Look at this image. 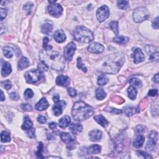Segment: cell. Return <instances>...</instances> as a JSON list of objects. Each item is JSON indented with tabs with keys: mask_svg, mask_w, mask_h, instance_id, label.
Masks as SVG:
<instances>
[{
	"mask_svg": "<svg viewBox=\"0 0 159 159\" xmlns=\"http://www.w3.org/2000/svg\"><path fill=\"white\" fill-rule=\"evenodd\" d=\"M145 130L144 128L142 126H138L136 128V131L138 133H142Z\"/></svg>",
	"mask_w": 159,
	"mask_h": 159,
	"instance_id": "6f0895ef",
	"label": "cell"
},
{
	"mask_svg": "<svg viewBox=\"0 0 159 159\" xmlns=\"http://www.w3.org/2000/svg\"><path fill=\"white\" fill-rule=\"evenodd\" d=\"M75 39L82 43H89L94 39L92 32L83 26L77 27L73 33Z\"/></svg>",
	"mask_w": 159,
	"mask_h": 159,
	"instance_id": "277c9868",
	"label": "cell"
},
{
	"mask_svg": "<svg viewBox=\"0 0 159 159\" xmlns=\"http://www.w3.org/2000/svg\"><path fill=\"white\" fill-rule=\"evenodd\" d=\"M139 112V111L138 110V109L134 106H126L123 109V112L127 116H131Z\"/></svg>",
	"mask_w": 159,
	"mask_h": 159,
	"instance_id": "44dd1931",
	"label": "cell"
},
{
	"mask_svg": "<svg viewBox=\"0 0 159 159\" xmlns=\"http://www.w3.org/2000/svg\"><path fill=\"white\" fill-rule=\"evenodd\" d=\"M42 77H43V74L39 70L36 69H33L25 73V78L28 83H36L40 81Z\"/></svg>",
	"mask_w": 159,
	"mask_h": 159,
	"instance_id": "8992f818",
	"label": "cell"
},
{
	"mask_svg": "<svg viewBox=\"0 0 159 159\" xmlns=\"http://www.w3.org/2000/svg\"><path fill=\"white\" fill-rule=\"evenodd\" d=\"M21 108H22L23 110L26 111H31L33 109V108L29 104H23L21 105Z\"/></svg>",
	"mask_w": 159,
	"mask_h": 159,
	"instance_id": "c3c4849f",
	"label": "cell"
},
{
	"mask_svg": "<svg viewBox=\"0 0 159 159\" xmlns=\"http://www.w3.org/2000/svg\"><path fill=\"white\" fill-rule=\"evenodd\" d=\"M65 105V102L63 101H59L53 106V111L57 116L61 115L63 111V107Z\"/></svg>",
	"mask_w": 159,
	"mask_h": 159,
	"instance_id": "9a60e30c",
	"label": "cell"
},
{
	"mask_svg": "<svg viewBox=\"0 0 159 159\" xmlns=\"http://www.w3.org/2000/svg\"><path fill=\"white\" fill-rule=\"evenodd\" d=\"M70 82L69 77L65 75H59L56 79V83L59 86H68L70 84Z\"/></svg>",
	"mask_w": 159,
	"mask_h": 159,
	"instance_id": "5bb4252c",
	"label": "cell"
},
{
	"mask_svg": "<svg viewBox=\"0 0 159 159\" xmlns=\"http://www.w3.org/2000/svg\"><path fill=\"white\" fill-rule=\"evenodd\" d=\"M109 27L110 29L114 32V33L118 36L119 33V26H118V22L116 21H112L109 24Z\"/></svg>",
	"mask_w": 159,
	"mask_h": 159,
	"instance_id": "d6a6232c",
	"label": "cell"
},
{
	"mask_svg": "<svg viewBox=\"0 0 159 159\" xmlns=\"http://www.w3.org/2000/svg\"><path fill=\"white\" fill-rule=\"evenodd\" d=\"M117 5L119 8L121 9H126L129 8V2L127 1H118Z\"/></svg>",
	"mask_w": 159,
	"mask_h": 159,
	"instance_id": "74e56055",
	"label": "cell"
},
{
	"mask_svg": "<svg viewBox=\"0 0 159 159\" xmlns=\"http://www.w3.org/2000/svg\"><path fill=\"white\" fill-rule=\"evenodd\" d=\"M33 122H32V121L29 117L26 116V117L24 118V121L22 126V129L23 130H29L33 128Z\"/></svg>",
	"mask_w": 159,
	"mask_h": 159,
	"instance_id": "83f0119b",
	"label": "cell"
},
{
	"mask_svg": "<svg viewBox=\"0 0 159 159\" xmlns=\"http://www.w3.org/2000/svg\"><path fill=\"white\" fill-rule=\"evenodd\" d=\"M93 113V108L83 101L76 102L73 105L72 111L73 118L76 121H83L91 117Z\"/></svg>",
	"mask_w": 159,
	"mask_h": 159,
	"instance_id": "3957f363",
	"label": "cell"
},
{
	"mask_svg": "<svg viewBox=\"0 0 159 159\" xmlns=\"http://www.w3.org/2000/svg\"><path fill=\"white\" fill-rule=\"evenodd\" d=\"M94 119H95V121L99 124H100L101 126L104 127V128H106V127L108 125V121L106 119V118L103 116H102L101 114L96 116L94 118Z\"/></svg>",
	"mask_w": 159,
	"mask_h": 159,
	"instance_id": "484cf974",
	"label": "cell"
},
{
	"mask_svg": "<svg viewBox=\"0 0 159 159\" xmlns=\"http://www.w3.org/2000/svg\"><path fill=\"white\" fill-rule=\"evenodd\" d=\"M43 149H44L43 144H42V142L39 143V147H38V150L36 152V155L38 158H44L42 154V151H43Z\"/></svg>",
	"mask_w": 159,
	"mask_h": 159,
	"instance_id": "60d3db41",
	"label": "cell"
},
{
	"mask_svg": "<svg viewBox=\"0 0 159 159\" xmlns=\"http://www.w3.org/2000/svg\"><path fill=\"white\" fill-rule=\"evenodd\" d=\"M59 94H55L54 96H53V100H54V102L55 103H57L59 101Z\"/></svg>",
	"mask_w": 159,
	"mask_h": 159,
	"instance_id": "91938a15",
	"label": "cell"
},
{
	"mask_svg": "<svg viewBox=\"0 0 159 159\" xmlns=\"http://www.w3.org/2000/svg\"><path fill=\"white\" fill-rule=\"evenodd\" d=\"M149 140L146 145V149L149 151H154V147L158 141V134L155 131H151L148 135Z\"/></svg>",
	"mask_w": 159,
	"mask_h": 159,
	"instance_id": "52a82bcc",
	"label": "cell"
},
{
	"mask_svg": "<svg viewBox=\"0 0 159 159\" xmlns=\"http://www.w3.org/2000/svg\"><path fill=\"white\" fill-rule=\"evenodd\" d=\"M88 50L94 54H101L104 51V46L101 44L94 42L90 45V46L88 47Z\"/></svg>",
	"mask_w": 159,
	"mask_h": 159,
	"instance_id": "4fadbf2b",
	"label": "cell"
},
{
	"mask_svg": "<svg viewBox=\"0 0 159 159\" xmlns=\"http://www.w3.org/2000/svg\"><path fill=\"white\" fill-rule=\"evenodd\" d=\"M9 96H10L11 99H12V100H17L19 99L18 94H17L15 92H13V93H11Z\"/></svg>",
	"mask_w": 159,
	"mask_h": 159,
	"instance_id": "11a10c76",
	"label": "cell"
},
{
	"mask_svg": "<svg viewBox=\"0 0 159 159\" xmlns=\"http://www.w3.org/2000/svg\"><path fill=\"white\" fill-rule=\"evenodd\" d=\"M39 57L42 62L52 69L61 71L65 68V59L58 52L51 49L42 50L40 52Z\"/></svg>",
	"mask_w": 159,
	"mask_h": 159,
	"instance_id": "6da1fadb",
	"label": "cell"
},
{
	"mask_svg": "<svg viewBox=\"0 0 159 159\" xmlns=\"http://www.w3.org/2000/svg\"><path fill=\"white\" fill-rule=\"evenodd\" d=\"M128 93L129 94V98L130 99V100H134L136 98L137 92L135 87H134L132 86H130L128 89Z\"/></svg>",
	"mask_w": 159,
	"mask_h": 159,
	"instance_id": "1f68e13d",
	"label": "cell"
},
{
	"mask_svg": "<svg viewBox=\"0 0 159 159\" xmlns=\"http://www.w3.org/2000/svg\"><path fill=\"white\" fill-rule=\"evenodd\" d=\"M50 5L48 6V11L51 16H59L62 15L63 8L61 5L56 4L55 1H49Z\"/></svg>",
	"mask_w": 159,
	"mask_h": 159,
	"instance_id": "ba28073f",
	"label": "cell"
},
{
	"mask_svg": "<svg viewBox=\"0 0 159 159\" xmlns=\"http://www.w3.org/2000/svg\"><path fill=\"white\" fill-rule=\"evenodd\" d=\"M29 63L30 62L29 59L25 57H23L18 63V69L21 70L25 69L29 66Z\"/></svg>",
	"mask_w": 159,
	"mask_h": 159,
	"instance_id": "cb8c5ba5",
	"label": "cell"
},
{
	"mask_svg": "<svg viewBox=\"0 0 159 159\" xmlns=\"http://www.w3.org/2000/svg\"><path fill=\"white\" fill-rule=\"evenodd\" d=\"M108 82V78L106 77L104 75H101L98 77V84L100 86L105 85Z\"/></svg>",
	"mask_w": 159,
	"mask_h": 159,
	"instance_id": "8d00e7d4",
	"label": "cell"
},
{
	"mask_svg": "<svg viewBox=\"0 0 159 159\" xmlns=\"http://www.w3.org/2000/svg\"><path fill=\"white\" fill-rule=\"evenodd\" d=\"M1 140L2 142H9L11 140V137L9 134L5 130L3 131L1 134Z\"/></svg>",
	"mask_w": 159,
	"mask_h": 159,
	"instance_id": "d590c367",
	"label": "cell"
},
{
	"mask_svg": "<svg viewBox=\"0 0 159 159\" xmlns=\"http://www.w3.org/2000/svg\"><path fill=\"white\" fill-rule=\"evenodd\" d=\"M49 107V103L45 98H41L36 105V109L38 111H44Z\"/></svg>",
	"mask_w": 159,
	"mask_h": 159,
	"instance_id": "ac0fdd59",
	"label": "cell"
},
{
	"mask_svg": "<svg viewBox=\"0 0 159 159\" xmlns=\"http://www.w3.org/2000/svg\"><path fill=\"white\" fill-rule=\"evenodd\" d=\"M1 85L3 86V87L5 88V89L8 90H10L11 88L12 87V84L11 82H10V80H7L5 81H3V82H1Z\"/></svg>",
	"mask_w": 159,
	"mask_h": 159,
	"instance_id": "ab89813d",
	"label": "cell"
},
{
	"mask_svg": "<svg viewBox=\"0 0 159 159\" xmlns=\"http://www.w3.org/2000/svg\"><path fill=\"white\" fill-rule=\"evenodd\" d=\"M110 13L108 7L106 5L102 6L100 8H98L96 12V17L98 21L100 23L103 22L107 18H108Z\"/></svg>",
	"mask_w": 159,
	"mask_h": 159,
	"instance_id": "9c48e42d",
	"label": "cell"
},
{
	"mask_svg": "<svg viewBox=\"0 0 159 159\" xmlns=\"http://www.w3.org/2000/svg\"><path fill=\"white\" fill-rule=\"evenodd\" d=\"M57 124L55 122H51L49 124V128H50V129H54L57 128Z\"/></svg>",
	"mask_w": 159,
	"mask_h": 159,
	"instance_id": "680465c9",
	"label": "cell"
},
{
	"mask_svg": "<svg viewBox=\"0 0 159 159\" xmlns=\"http://www.w3.org/2000/svg\"><path fill=\"white\" fill-rule=\"evenodd\" d=\"M0 13H1V21L4 19L8 13V11L5 8H1L0 9Z\"/></svg>",
	"mask_w": 159,
	"mask_h": 159,
	"instance_id": "7dc6e473",
	"label": "cell"
},
{
	"mask_svg": "<svg viewBox=\"0 0 159 159\" xmlns=\"http://www.w3.org/2000/svg\"><path fill=\"white\" fill-rule=\"evenodd\" d=\"M153 80L155 83H158V73H157L156 75H154V77L153 78Z\"/></svg>",
	"mask_w": 159,
	"mask_h": 159,
	"instance_id": "94428289",
	"label": "cell"
},
{
	"mask_svg": "<svg viewBox=\"0 0 159 159\" xmlns=\"http://www.w3.org/2000/svg\"><path fill=\"white\" fill-rule=\"evenodd\" d=\"M131 57L133 58L134 62L135 63L142 62L145 60V57L142 50L139 48H137L135 50L133 51V53L131 55Z\"/></svg>",
	"mask_w": 159,
	"mask_h": 159,
	"instance_id": "7c38bea8",
	"label": "cell"
},
{
	"mask_svg": "<svg viewBox=\"0 0 159 159\" xmlns=\"http://www.w3.org/2000/svg\"><path fill=\"white\" fill-rule=\"evenodd\" d=\"M158 93V90L156 89H153L149 90V93H148V95L150 96H156Z\"/></svg>",
	"mask_w": 159,
	"mask_h": 159,
	"instance_id": "db71d44e",
	"label": "cell"
},
{
	"mask_svg": "<svg viewBox=\"0 0 159 159\" xmlns=\"http://www.w3.org/2000/svg\"><path fill=\"white\" fill-rule=\"evenodd\" d=\"M101 150V147L100 146L97 144H94L90 146L87 149V153L88 154H96L100 153Z\"/></svg>",
	"mask_w": 159,
	"mask_h": 159,
	"instance_id": "d4e9b609",
	"label": "cell"
},
{
	"mask_svg": "<svg viewBox=\"0 0 159 159\" xmlns=\"http://www.w3.org/2000/svg\"><path fill=\"white\" fill-rule=\"evenodd\" d=\"M61 138L63 142L71 143L75 140V137L68 132H62L61 134Z\"/></svg>",
	"mask_w": 159,
	"mask_h": 159,
	"instance_id": "e0dca14e",
	"label": "cell"
},
{
	"mask_svg": "<svg viewBox=\"0 0 159 159\" xmlns=\"http://www.w3.org/2000/svg\"><path fill=\"white\" fill-rule=\"evenodd\" d=\"M76 45L73 42H70L67 45L64 50L65 59L68 61H71L76 51Z\"/></svg>",
	"mask_w": 159,
	"mask_h": 159,
	"instance_id": "30bf717a",
	"label": "cell"
},
{
	"mask_svg": "<svg viewBox=\"0 0 159 159\" xmlns=\"http://www.w3.org/2000/svg\"><path fill=\"white\" fill-rule=\"evenodd\" d=\"M49 40L48 37H45L44 38V40H43V47L45 49V50H51L52 49V47L51 45H49L48 44V42H49Z\"/></svg>",
	"mask_w": 159,
	"mask_h": 159,
	"instance_id": "ee69618b",
	"label": "cell"
},
{
	"mask_svg": "<svg viewBox=\"0 0 159 159\" xmlns=\"http://www.w3.org/2000/svg\"><path fill=\"white\" fill-rule=\"evenodd\" d=\"M3 52L5 57L6 58H12L13 56V49L9 46H5L3 48Z\"/></svg>",
	"mask_w": 159,
	"mask_h": 159,
	"instance_id": "f546056e",
	"label": "cell"
},
{
	"mask_svg": "<svg viewBox=\"0 0 159 159\" xmlns=\"http://www.w3.org/2000/svg\"><path fill=\"white\" fill-rule=\"evenodd\" d=\"M24 95H25L26 97L28 98H31L33 96L34 93H33V91H32L31 89H28L26 90L25 92H24Z\"/></svg>",
	"mask_w": 159,
	"mask_h": 159,
	"instance_id": "681fc988",
	"label": "cell"
},
{
	"mask_svg": "<svg viewBox=\"0 0 159 159\" xmlns=\"http://www.w3.org/2000/svg\"><path fill=\"white\" fill-rule=\"evenodd\" d=\"M146 51L150 55V61H154L158 62V49L152 45H147L146 47Z\"/></svg>",
	"mask_w": 159,
	"mask_h": 159,
	"instance_id": "8fae6325",
	"label": "cell"
},
{
	"mask_svg": "<svg viewBox=\"0 0 159 159\" xmlns=\"http://www.w3.org/2000/svg\"><path fill=\"white\" fill-rule=\"evenodd\" d=\"M1 101H3L5 100V97L4 96V93H3L2 90H1Z\"/></svg>",
	"mask_w": 159,
	"mask_h": 159,
	"instance_id": "6125c7cd",
	"label": "cell"
},
{
	"mask_svg": "<svg viewBox=\"0 0 159 159\" xmlns=\"http://www.w3.org/2000/svg\"><path fill=\"white\" fill-rule=\"evenodd\" d=\"M129 83L131 84L132 86H136V87H140L142 85V83L141 81L137 79V78H132L129 80Z\"/></svg>",
	"mask_w": 159,
	"mask_h": 159,
	"instance_id": "e575fe53",
	"label": "cell"
},
{
	"mask_svg": "<svg viewBox=\"0 0 159 159\" xmlns=\"http://www.w3.org/2000/svg\"><path fill=\"white\" fill-rule=\"evenodd\" d=\"M106 96V94L102 88H98L96 90V97L99 100H102Z\"/></svg>",
	"mask_w": 159,
	"mask_h": 159,
	"instance_id": "836d02e7",
	"label": "cell"
},
{
	"mask_svg": "<svg viewBox=\"0 0 159 159\" xmlns=\"http://www.w3.org/2000/svg\"><path fill=\"white\" fill-rule=\"evenodd\" d=\"M112 109L110 111L112 113H114V114H121V113H122V111L121 110H119V109H116V108H111Z\"/></svg>",
	"mask_w": 159,
	"mask_h": 159,
	"instance_id": "9f6ffc18",
	"label": "cell"
},
{
	"mask_svg": "<svg viewBox=\"0 0 159 159\" xmlns=\"http://www.w3.org/2000/svg\"><path fill=\"white\" fill-rule=\"evenodd\" d=\"M145 141V137L142 135H139L134 141V146L136 148H140L143 146Z\"/></svg>",
	"mask_w": 159,
	"mask_h": 159,
	"instance_id": "4316f807",
	"label": "cell"
},
{
	"mask_svg": "<svg viewBox=\"0 0 159 159\" xmlns=\"http://www.w3.org/2000/svg\"><path fill=\"white\" fill-rule=\"evenodd\" d=\"M77 67L80 69H82L84 72H87V69L84 67V64L82 63V58L79 57L77 59Z\"/></svg>",
	"mask_w": 159,
	"mask_h": 159,
	"instance_id": "f35d334b",
	"label": "cell"
},
{
	"mask_svg": "<svg viewBox=\"0 0 159 159\" xmlns=\"http://www.w3.org/2000/svg\"><path fill=\"white\" fill-rule=\"evenodd\" d=\"M54 38L57 42L62 43L65 41L66 36L62 30H57L54 35Z\"/></svg>",
	"mask_w": 159,
	"mask_h": 159,
	"instance_id": "d6986e66",
	"label": "cell"
},
{
	"mask_svg": "<svg viewBox=\"0 0 159 159\" xmlns=\"http://www.w3.org/2000/svg\"><path fill=\"white\" fill-rule=\"evenodd\" d=\"M149 11L145 7H139L133 12V19L136 23H141L149 18Z\"/></svg>",
	"mask_w": 159,
	"mask_h": 159,
	"instance_id": "5b68a950",
	"label": "cell"
},
{
	"mask_svg": "<svg viewBox=\"0 0 159 159\" xmlns=\"http://www.w3.org/2000/svg\"><path fill=\"white\" fill-rule=\"evenodd\" d=\"M52 29V25L50 23H45L41 26V31L44 34H49Z\"/></svg>",
	"mask_w": 159,
	"mask_h": 159,
	"instance_id": "4dcf8cb0",
	"label": "cell"
},
{
	"mask_svg": "<svg viewBox=\"0 0 159 159\" xmlns=\"http://www.w3.org/2000/svg\"><path fill=\"white\" fill-rule=\"evenodd\" d=\"M70 122H71V119H70L69 116H65L59 120V125L60 128H66L67 127H68L70 125Z\"/></svg>",
	"mask_w": 159,
	"mask_h": 159,
	"instance_id": "603a6c76",
	"label": "cell"
},
{
	"mask_svg": "<svg viewBox=\"0 0 159 159\" xmlns=\"http://www.w3.org/2000/svg\"><path fill=\"white\" fill-rule=\"evenodd\" d=\"M152 27L155 29H158V17H157L152 22Z\"/></svg>",
	"mask_w": 159,
	"mask_h": 159,
	"instance_id": "f5cc1de1",
	"label": "cell"
},
{
	"mask_svg": "<svg viewBox=\"0 0 159 159\" xmlns=\"http://www.w3.org/2000/svg\"><path fill=\"white\" fill-rule=\"evenodd\" d=\"M27 136L30 137V138H33V137H35V130L34 129L31 128L29 130H27Z\"/></svg>",
	"mask_w": 159,
	"mask_h": 159,
	"instance_id": "f907efd6",
	"label": "cell"
},
{
	"mask_svg": "<svg viewBox=\"0 0 159 159\" xmlns=\"http://www.w3.org/2000/svg\"><path fill=\"white\" fill-rule=\"evenodd\" d=\"M37 121L39 122V123H41V124H45V122H46V121H47L46 118H45V116H42V115L39 116L38 117H37Z\"/></svg>",
	"mask_w": 159,
	"mask_h": 159,
	"instance_id": "816d5d0a",
	"label": "cell"
},
{
	"mask_svg": "<svg viewBox=\"0 0 159 159\" xmlns=\"http://www.w3.org/2000/svg\"><path fill=\"white\" fill-rule=\"evenodd\" d=\"M33 3H27V4H26L24 6L23 8L27 12L28 15H30L31 11H32V9H33Z\"/></svg>",
	"mask_w": 159,
	"mask_h": 159,
	"instance_id": "b9f144b4",
	"label": "cell"
},
{
	"mask_svg": "<svg viewBox=\"0 0 159 159\" xmlns=\"http://www.w3.org/2000/svg\"><path fill=\"white\" fill-rule=\"evenodd\" d=\"M67 92H68L69 94L71 97H75L77 94V90L74 89V88H68V89H67Z\"/></svg>",
	"mask_w": 159,
	"mask_h": 159,
	"instance_id": "bcb514c9",
	"label": "cell"
},
{
	"mask_svg": "<svg viewBox=\"0 0 159 159\" xmlns=\"http://www.w3.org/2000/svg\"><path fill=\"white\" fill-rule=\"evenodd\" d=\"M69 129L73 134H78L83 130V126L80 123H72L70 124Z\"/></svg>",
	"mask_w": 159,
	"mask_h": 159,
	"instance_id": "ffe728a7",
	"label": "cell"
},
{
	"mask_svg": "<svg viewBox=\"0 0 159 159\" xmlns=\"http://www.w3.org/2000/svg\"><path fill=\"white\" fill-rule=\"evenodd\" d=\"M12 72L11 65L8 62H5L2 66L1 75L3 77H7Z\"/></svg>",
	"mask_w": 159,
	"mask_h": 159,
	"instance_id": "7402d4cb",
	"label": "cell"
},
{
	"mask_svg": "<svg viewBox=\"0 0 159 159\" xmlns=\"http://www.w3.org/2000/svg\"><path fill=\"white\" fill-rule=\"evenodd\" d=\"M90 139L93 142H97V141L100 140L103 137V134L101 130H92L89 134Z\"/></svg>",
	"mask_w": 159,
	"mask_h": 159,
	"instance_id": "2e32d148",
	"label": "cell"
},
{
	"mask_svg": "<svg viewBox=\"0 0 159 159\" xmlns=\"http://www.w3.org/2000/svg\"><path fill=\"white\" fill-rule=\"evenodd\" d=\"M37 67H38V70H39L40 72H41L42 73L45 72V71H47L48 68H49V67L46 65H45V63H44L43 62L39 63V64L38 65Z\"/></svg>",
	"mask_w": 159,
	"mask_h": 159,
	"instance_id": "f6af8a7d",
	"label": "cell"
},
{
	"mask_svg": "<svg viewBox=\"0 0 159 159\" xmlns=\"http://www.w3.org/2000/svg\"><path fill=\"white\" fill-rule=\"evenodd\" d=\"M129 41V38L126 37L124 36H117L116 37L113 39V41L116 43H117L118 44H125Z\"/></svg>",
	"mask_w": 159,
	"mask_h": 159,
	"instance_id": "f1b7e54d",
	"label": "cell"
},
{
	"mask_svg": "<svg viewBox=\"0 0 159 159\" xmlns=\"http://www.w3.org/2000/svg\"><path fill=\"white\" fill-rule=\"evenodd\" d=\"M137 154L139 155V156L142 157L143 158H152V156L150 154L146 152H144L142 150L137 151Z\"/></svg>",
	"mask_w": 159,
	"mask_h": 159,
	"instance_id": "7bdbcfd3",
	"label": "cell"
},
{
	"mask_svg": "<svg viewBox=\"0 0 159 159\" xmlns=\"http://www.w3.org/2000/svg\"><path fill=\"white\" fill-rule=\"evenodd\" d=\"M125 61V57L122 52L114 53L104 58L100 71L104 73L116 74L118 73Z\"/></svg>",
	"mask_w": 159,
	"mask_h": 159,
	"instance_id": "7a4b0ae2",
	"label": "cell"
}]
</instances>
